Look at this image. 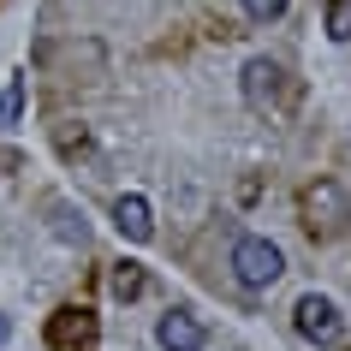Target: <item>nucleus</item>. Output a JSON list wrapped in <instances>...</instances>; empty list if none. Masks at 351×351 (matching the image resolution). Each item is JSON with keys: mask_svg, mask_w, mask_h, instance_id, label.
I'll return each instance as SVG.
<instances>
[{"mask_svg": "<svg viewBox=\"0 0 351 351\" xmlns=\"http://www.w3.org/2000/svg\"><path fill=\"white\" fill-rule=\"evenodd\" d=\"M304 226H310V239H339V232H346L351 226V197L339 185H333V179H315L310 191H304Z\"/></svg>", "mask_w": 351, "mask_h": 351, "instance_id": "f257e3e1", "label": "nucleus"}, {"mask_svg": "<svg viewBox=\"0 0 351 351\" xmlns=\"http://www.w3.org/2000/svg\"><path fill=\"white\" fill-rule=\"evenodd\" d=\"M232 274H239V286H250V292H268V286L286 274V256H280V244L244 232V239L232 244Z\"/></svg>", "mask_w": 351, "mask_h": 351, "instance_id": "f03ea898", "label": "nucleus"}, {"mask_svg": "<svg viewBox=\"0 0 351 351\" xmlns=\"http://www.w3.org/2000/svg\"><path fill=\"white\" fill-rule=\"evenodd\" d=\"M292 328L310 339V346H333L339 333H346V315H339V304L322 292H304L298 298V310H292Z\"/></svg>", "mask_w": 351, "mask_h": 351, "instance_id": "7ed1b4c3", "label": "nucleus"}, {"mask_svg": "<svg viewBox=\"0 0 351 351\" xmlns=\"http://www.w3.org/2000/svg\"><path fill=\"white\" fill-rule=\"evenodd\" d=\"M48 351H95V310L90 304H66L48 315Z\"/></svg>", "mask_w": 351, "mask_h": 351, "instance_id": "20e7f679", "label": "nucleus"}, {"mask_svg": "<svg viewBox=\"0 0 351 351\" xmlns=\"http://www.w3.org/2000/svg\"><path fill=\"white\" fill-rule=\"evenodd\" d=\"M244 101L256 113H268V108L286 101V72H280L274 60H250V66H244Z\"/></svg>", "mask_w": 351, "mask_h": 351, "instance_id": "39448f33", "label": "nucleus"}, {"mask_svg": "<svg viewBox=\"0 0 351 351\" xmlns=\"http://www.w3.org/2000/svg\"><path fill=\"white\" fill-rule=\"evenodd\" d=\"M113 226H119V239H131V244H149V239H155V215H149V197L125 191V197L113 203Z\"/></svg>", "mask_w": 351, "mask_h": 351, "instance_id": "423d86ee", "label": "nucleus"}, {"mask_svg": "<svg viewBox=\"0 0 351 351\" xmlns=\"http://www.w3.org/2000/svg\"><path fill=\"white\" fill-rule=\"evenodd\" d=\"M155 339H161V351H203V322L197 315H185V310H173V315H161L155 322Z\"/></svg>", "mask_w": 351, "mask_h": 351, "instance_id": "0eeeda50", "label": "nucleus"}, {"mask_svg": "<svg viewBox=\"0 0 351 351\" xmlns=\"http://www.w3.org/2000/svg\"><path fill=\"white\" fill-rule=\"evenodd\" d=\"M108 286H113V298H143V268L137 262H113V274H108Z\"/></svg>", "mask_w": 351, "mask_h": 351, "instance_id": "6e6552de", "label": "nucleus"}, {"mask_svg": "<svg viewBox=\"0 0 351 351\" xmlns=\"http://www.w3.org/2000/svg\"><path fill=\"white\" fill-rule=\"evenodd\" d=\"M24 119V77H6V90H0V131H12Z\"/></svg>", "mask_w": 351, "mask_h": 351, "instance_id": "1a4fd4ad", "label": "nucleus"}, {"mask_svg": "<svg viewBox=\"0 0 351 351\" xmlns=\"http://www.w3.org/2000/svg\"><path fill=\"white\" fill-rule=\"evenodd\" d=\"M328 36L351 42V0H328Z\"/></svg>", "mask_w": 351, "mask_h": 351, "instance_id": "9d476101", "label": "nucleus"}, {"mask_svg": "<svg viewBox=\"0 0 351 351\" xmlns=\"http://www.w3.org/2000/svg\"><path fill=\"white\" fill-rule=\"evenodd\" d=\"M286 6H292V0H244V19L274 24V19H286Z\"/></svg>", "mask_w": 351, "mask_h": 351, "instance_id": "9b49d317", "label": "nucleus"}, {"mask_svg": "<svg viewBox=\"0 0 351 351\" xmlns=\"http://www.w3.org/2000/svg\"><path fill=\"white\" fill-rule=\"evenodd\" d=\"M6 339H12V322H6V315H0V346H6Z\"/></svg>", "mask_w": 351, "mask_h": 351, "instance_id": "f8f14e48", "label": "nucleus"}]
</instances>
